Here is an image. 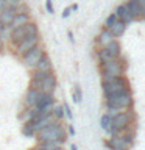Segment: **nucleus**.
Masks as SVG:
<instances>
[{
	"instance_id": "nucleus-1",
	"label": "nucleus",
	"mask_w": 145,
	"mask_h": 150,
	"mask_svg": "<svg viewBox=\"0 0 145 150\" xmlns=\"http://www.w3.org/2000/svg\"><path fill=\"white\" fill-rule=\"evenodd\" d=\"M36 136L39 142H44V141H63L64 142L67 138V133H65V128L61 124V120H51L42 130L37 131Z\"/></svg>"
},
{
	"instance_id": "nucleus-2",
	"label": "nucleus",
	"mask_w": 145,
	"mask_h": 150,
	"mask_svg": "<svg viewBox=\"0 0 145 150\" xmlns=\"http://www.w3.org/2000/svg\"><path fill=\"white\" fill-rule=\"evenodd\" d=\"M101 89L105 97L114 96V94H120L125 91H131L130 89V81L125 75H117V77H108L101 78Z\"/></svg>"
},
{
	"instance_id": "nucleus-3",
	"label": "nucleus",
	"mask_w": 145,
	"mask_h": 150,
	"mask_svg": "<svg viewBox=\"0 0 145 150\" xmlns=\"http://www.w3.org/2000/svg\"><path fill=\"white\" fill-rule=\"evenodd\" d=\"M98 69H100L101 78L117 77V75H125L126 63H125V58L119 56V58H112V59L100 61V63H98Z\"/></svg>"
},
{
	"instance_id": "nucleus-4",
	"label": "nucleus",
	"mask_w": 145,
	"mask_h": 150,
	"mask_svg": "<svg viewBox=\"0 0 145 150\" xmlns=\"http://www.w3.org/2000/svg\"><path fill=\"white\" fill-rule=\"evenodd\" d=\"M134 120V112L130 111V110H123V111H119L117 114L112 117V122H111V130L109 133L111 134H120V133H125V131L130 130L131 125Z\"/></svg>"
},
{
	"instance_id": "nucleus-5",
	"label": "nucleus",
	"mask_w": 145,
	"mask_h": 150,
	"mask_svg": "<svg viewBox=\"0 0 145 150\" xmlns=\"http://www.w3.org/2000/svg\"><path fill=\"white\" fill-rule=\"evenodd\" d=\"M105 105L106 108H115L119 111L130 110L133 106V96L131 91H125L120 94H114V96H108L105 97Z\"/></svg>"
},
{
	"instance_id": "nucleus-6",
	"label": "nucleus",
	"mask_w": 145,
	"mask_h": 150,
	"mask_svg": "<svg viewBox=\"0 0 145 150\" xmlns=\"http://www.w3.org/2000/svg\"><path fill=\"white\" fill-rule=\"evenodd\" d=\"M37 33H39L37 23L30 21V22H27L25 25H22V27H19V28H14V30L9 31L8 39H9V42H11L13 45H16L17 42H20L23 39V38L31 36V35H37Z\"/></svg>"
},
{
	"instance_id": "nucleus-7",
	"label": "nucleus",
	"mask_w": 145,
	"mask_h": 150,
	"mask_svg": "<svg viewBox=\"0 0 145 150\" xmlns=\"http://www.w3.org/2000/svg\"><path fill=\"white\" fill-rule=\"evenodd\" d=\"M95 56H97V61H106V59H112V58H119L122 56V45L120 42L114 39L111 41L108 45L101 47V49H97L95 52Z\"/></svg>"
},
{
	"instance_id": "nucleus-8",
	"label": "nucleus",
	"mask_w": 145,
	"mask_h": 150,
	"mask_svg": "<svg viewBox=\"0 0 145 150\" xmlns=\"http://www.w3.org/2000/svg\"><path fill=\"white\" fill-rule=\"evenodd\" d=\"M45 53H47V52L44 49V45L39 44V45H36L34 49H31L30 52H27L23 56H20V59H22V63H23V66H25L27 69L33 70V69H34V66L37 64V61H39Z\"/></svg>"
},
{
	"instance_id": "nucleus-9",
	"label": "nucleus",
	"mask_w": 145,
	"mask_h": 150,
	"mask_svg": "<svg viewBox=\"0 0 145 150\" xmlns=\"http://www.w3.org/2000/svg\"><path fill=\"white\" fill-rule=\"evenodd\" d=\"M41 44V35L37 33V35H31V36H27L23 38V39L20 42H17L16 45H14V52H16V55L20 58V56H23L27 53V52H30L31 49H34L36 45Z\"/></svg>"
},
{
	"instance_id": "nucleus-10",
	"label": "nucleus",
	"mask_w": 145,
	"mask_h": 150,
	"mask_svg": "<svg viewBox=\"0 0 145 150\" xmlns=\"http://www.w3.org/2000/svg\"><path fill=\"white\" fill-rule=\"evenodd\" d=\"M56 75L53 72H50L47 77H44L41 81H30V88L37 89L39 92H47V94H53L56 89Z\"/></svg>"
},
{
	"instance_id": "nucleus-11",
	"label": "nucleus",
	"mask_w": 145,
	"mask_h": 150,
	"mask_svg": "<svg viewBox=\"0 0 145 150\" xmlns=\"http://www.w3.org/2000/svg\"><path fill=\"white\" fill-rule=\"evenodd\" d=\"M55 106V97L53 94H47V92H39L36 100L34 108L37 111H51Z\"/></svg>"
},
{
	"instance_id": "nucleus-12",
	"label": "nucleus",
	"mask_w": 145,
	"mask_h": 150,
	"mask_svg": "<svg viewBox=\"0 0 145 150\" xmlns=\"http://www.w3.org/2000/svg\"><path fill=\"white\" fill-rule=\"evenodd\" d=\"M115 16H117V19H120V21H123L126 25H130V23H133L136 19H134V16L131 14V11H130V8H128V5L126 3H120L119 6L115 8Z\"/></svg>"
},
{
	"instance_id": "nucleus-13",
	"label": "nucleus",
	"mask_w": 145,
	"mask_h": 150,
	"mask_svg": "<svg viewBox=\"0 0 145 150\" xmlns=\"http://www.w3.org/2000/svg\"><path fill=\"white\" fill-rule=\"evenodd\" d=\"M30 21H31L30 11H27V13H17L16 16H14V19L11 21V23L8 25V30L11 31V30H14V28H19V27L25 25V23L30 22Z\"/></svg>"
},
{
	"instance_id": "nucleus-14",
	"label": "nucleus",
	"mask_w": 145,
	"mask_h": 150,
	"mask_svg": "<svg viewBox=\"0 0 145 150\" xmlns=\"http://www.w3.org/2000/svg\"><path fill=\"white\" fill-rule=\"evenodd\" d=\"M115 38L112 36V33L108 30V28H103V30L98 33V36L95 38V45H97V49H101V47H105L108 45L111 41H114Z\"/></svg>"
},
{
	"instance_id": "nucleus-15",
	"label": "nucleus",
	"mask_w": 145,
	"mask_h": 150,
	"mask_svg": "<svg viewBox=\"0 0 145 150\" xmlns=\"http://www.w3.org/2000/svg\"><path fill=\"white\" fill-rule=\"evenodd\" d=\"M126 27H128V25H126V23H125L123 21L117 19V21H115L114 23H112V25H111L109 28H108V30H109V31L112 33V36H114L115 39H117V38H120V36H123V35H125Z\"/></svg>"
},
{
	"instance_id": "nucleus-16",
	"label": "nucleus",
	"mask_w": 145,
	"mask_h": 150,
	"mask_svg": "<svg viewBox=\"0 0 145 150\" xmlns=\"http://www.w3.org/2000/svg\"><path fill=\"white\" fill-rule=\"evenodd\" d=\"M34 69L36 70H42V72H53V63H51L50 56L45 53L39 61H37V64L34 66Z\"/></svg>"
},
{
	"instance_id": "nucleus-17",
	"label": "nucleus",
	"mask_w": 145,
	"mask_h": 150,
	"mask_svg": "<svg viewBox=\"0 0 145 150\" xmlns=\"http://www.w3.org/2000/svg\"><path fill=\"white\" fill-rule=\"evenodd\" d=\"M17 14V9L16 8H11V6H6L3 11H0V21L3 22V25H9L11 21L14 19V16Z\"/></svg>"
},
{
	"instance_id": "nucleus-18",
	"label": "nucleus",
	"mask_w": 145,
	"mask_h": 150,
	"mask_svg": "<svg viewBox=\"0 0 145 150\" xmlns=\"http://www.w3.org/2000/svg\"><path fill=\"white\" fill-rule=\"evenodd\" d=\"M37 96H39V91L34 88H28V91L25 94V100H23V103H25L27 108H34L36 105V100H37Z\"/></svg>"
},
{
	"instance_id": "nucleus-19",
	"label": "nucleus",
	"mask_w": 145,
	"mask_h": 150,
	"mask_svg": "<svg viewBox=\"0 0 145 150\" xmlns=\"http://www.w3.org/2000/svg\"><path fill=\"white\" fill-rule=\"evenodd\" d=\"M126 5H128V8H130V11L131 14L134 16V19H142V6L136 2V0H128L126 2Z\"/></svg>"
},
{
	"instance_id": "nucleus-20",
	"label": "nucleus",
	"mask_w": 145,
	"mask_h": 150,
	"mask_svg": "<svg viewBox=\"0 0 145 150\" xmlns=\"http://www.w3.org/2000/svg\"><path fill=\"white\" fill-rule=\"evenodd\" d=\"M63 144V141H44V142H39V147L42 150H61Z\"/></svg>"
},
{
	"instance_id": "nucleus-21",
	"label": "nucleus",
	"mask_w": 145,
	"mask_h": 150,
	"mask_svg": "<svg viewBox=\"0 0 145 150\" xmlns=\"http://www.w3.org/2000/svg\"><path fill=\"white\" fill-rule=\"evenodd\" d=\"M22 134L25 136V138H34V136H36V131H34V128H33V125L30 124V122H23Z\"/></svg>"
},
{
	"instance_id": "nucleus-22",
	"label": "nucleus",
	"mask_w": 145,
	"mask_h": 150,
	"mask_svg": "<svg viewBox=\"0 0 145 150\" xmlns=\"http://www.w3.org/2000/svg\"><path fill=\"white\" fill-rule=\"evenodd\" d=\"M111 122H112V117L108 114V112H105V114L101 116V119H100V127L103 128V131H108V133H109V130H111Z\"/></svg>"
},
{
	"instance_id": "nucleus-23",
	"label": "nucleus",
	"mask_w": 145,
	"mask_h": 150,
	"mask_svg": "<svg viewBox=\"0 0 145 150\" xmlns=\"http://www.w3.org/2000/svg\"><path fill=\"white\" fill-rule=\"evenodd\" d=\"M51 116H53V119H55V120L64 119V110H63V105H56V106H53V110H51Z\"/></svg>"
},
{
	"instance_id": "nucleus-24",
	"label": "nucleus",
	"mask_w": 145,
	"mask_h": 150,
	"mask_svg": "<svg viewBox=\"0 0 145 150\" xmlns=\"http://www.w3.org/2000/svg\"><path fill=\"white\" fill-rule=\"evenodd\" d=\"M81 100H83L81 88H80V84H75V88H73V102H75V103H80Z\"/></svg>"
},
{
	"instance_id": "nucleus-25",
	"label": "nucleus",
	"mask_w": 145,
	"mask_h": 150,
	"mask_svg": "<svg viewBox=\"0 0 145 150\" xmlns=\"http://www.w3.org/2000/svg\"><path fill=\"white\" fill-rule=\"evenodd\" d=\"M117 21V16H115V13H111L109 16L106 17V21H105V28H109L112 23H114Z\"/></svg>"
},
{
	"instance_id": "nucleus-26",
	"label": "nucleus",
	"mask_w": 145,
	"mask_h": 150,
	"mask_svg": "<svg viewBox=\"0 0 145 150\" xmlns=\"http://www.w3.org/2000/svg\"><path fill=\"white\" fill-rule=\"evenodd\" d=\"M63 110H64V116L67 117L69 120H72V119H73V114H72V110H70L69 103H64V105H63Z\"/></svg>"
},
{
	"instance_id": "nucleus-27",
	"label": "nucleus",
	"mask_w": 145,
	"mask_h": 150,
	"mask_svg": "<svg viewBox=\"0 0 145 150\" xmlns=\"http://www.w3.org/2000/svg\"><path fill=\"white\" fill-rule=\"evenodd\" d=\"M45 9H47V13H50V14H53V13H55L53 0H45Z\"/></svg>"
},
{
	"instance_id": "nucleus-28",
	"label": "nucleus",
	"mask_w": 145,
	"mask_h": 150,
	"mask_svg": "<svg viewBox=\"0 0 145 150\" xmlns=\"http://www.w3.org/2000/svg\"><path fill=\"white\" fill-rule=\"evenodd\" d=\"M20 3L22 0H6V6H11V8H17Z\"/></svg>"
},
{
	"instance_id": "nucleus-29",
	"label": "nucleus",
	"mask_w": 145,
	"mask_h": 150,
	"mask_svg": "<svg viewBox=\"0 0 145 150\" xmlns=\"http://www.w3.org/2000/svg\"><path fill=\"white\" fill-rule=\"evenodd\" d=\"M70 13H72L70 6H69V8H64V11H63V14H61V16H63V19H67V17L70 16Z\"/></svg>"
},
{
	"instance_id": "nucleus-30",
	"label": "nucleus",
	"mask_w": 145,
	"mask_h": 150,
	"mask_svg": "<svg viewBox=\"0 0 145 150\" xmlns=\"http://www.w3.org/2000/svg\"><path fill=\"white\" fill-rule=\"evenodd\" d=\"M6 30H8V27L3 25V22L0 21V36H2V38H3V35H5V31H6Z\"/></svg>"
},
{
	"instance_id": "nucleus-31",
	"label": "nucleus",
	"mask_w": 145,
	"mask_h": 150,
	"mask_svg": "<svg viewBox=\"0 0 145 150\" xmlns=\"http://www.w3.org/2000/svg\"><path fill=\"white\" fill-rule=\"evenodd\" d=\"M5 8H6V0H0V11H3Z\"/></svg>"
},
{
	"instance_id": "nucleus-32",
	"label": "nucleus",
	"mask_w": 145,
	"mask_h": 150,
	"mask_svg": "<svg viewBox=\"0 0 145 150\" xmlns=\"http://www.w3.org/2000/svg\"><path fill=\"white\" fill-rule=\"evenodd\" d=\"M67 130H69V134H75V128H73V125H67Z\"/></svg>"
},
{
	"instance_id": "nucleus-33",
	"label": "nucleus",
	"mask_w": 145,
	"mask_h": 150,
	"mask_svg": "<svg viewBox=\"0 0 145 150\" xmlns=\"http://www.w3.org/2000/svg\"><path fill=\"white\" fill-rule=\"evenodd\" d=\"M67 35H69V39H70V42L73 44V42H75V39H73V33H72V31H69Z\"/></svg>"
},
{
	"instance_id": "nucleus-34",
	"label": "nucleus",
	"mask_w": 145,
	"mask_h": 150,
	"mask_svg": "<svg viewBox=\"0 0 145 150\" xmlns=\"http://www.w3.org/2000/svg\"><path fill=\"white\" fill-rule=\"evenodd\" d=\"M136 2H137V3H139L140 6H142V8L145 6V0H136Z\"/></svg>"
},
{
	"instance_id": "nucleus-35",
	"label": "nucleus",
	"mask_w": 145,
	"mask_h": 150,
	"mask_svg": "<svg viewBox=\"0 0 145 150\" xmlns=\"http://www.w3.org/2000/svg\"><path fill=\"white\" fill-rule=\"evenodd\" d=\"M70 9H72V11H77V9H78V5H77V3H73L72 6H70Z\"/></svg>"
},
{
	"instance_id": "nucleus-36",
	"label": "nucleus",
	"mask_w": 145,
	"mask_h": 150,
	"mask_svg": "<svg viewBox=\"0 0 145 150\" xmlns=\"http://www.w3.org/2000/svg\"><path fill=\"white\" fill-rule=\"evenodd\" d=\"M2 49H3V38L0 36V50H2Z\"/></svg>"
},
{
	"instance_id": "nucleus-37",
	"label": "nucleus",
	"mask_w": 145,
	"mask_h": 150,
	"mask_svg": "<svg viewBox=\"0 0 145 150\" xmlns=\"http://www.w3.org/2000/svg\"><path fill=\"white\" fill-rule=\"evenodd\" d=\"M70 150H77V145L72 144V145H70Z\"/></svg>"
},
{
	"instance_id": "nucleus-38",
	"label": "nucleus",
	"mask_w": 145,
	"mask_h": 150,
	"mask_svg": "<svg viewBox=\"0 0 145 150\" xmlns=\"http://www.w3.org/2000/svg\"><path fill=\"white\" fill-rule=\"evenodd\" d=\"M142 13H144V14H142V19H145V6L142 8Z\"/></svg>"
},
{
	"instance_id": "nucleus-39",
	"label": "nucleus",
	"mask_w": 145,
	"mask_h": 150,
	"mask_svg": "<svg viewBox=\"0 0 145 150\" xmlns=\"http://www.w3.org/2000/svg\"><path fill=\"white\" fill-rule=\"evenodd\" d=\"M31 150H42V149L39 147V145H37V147H36V149H31Z\"/></svg>"
},
{
	"instance_id": "nucleus-40",
	"label": "nucleus",
	"mask_w": 145,
	"mask_h": 150,
	"mask_svg": "<svg viewBox=\"0 0 145 150\" xmlns=\"http://www.w3.org/2000/svg\"><path fill=\"white\" fill-rule=\"evenodd\" d=\"M111 150H128V149H111Z\"/></svg>"
}]
</instances>
